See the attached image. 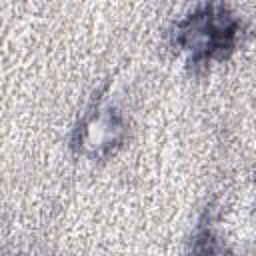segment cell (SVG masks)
<instances>
[{
  "label": "cell",
  "mask_w": 256,
  "mask_h": 256,
  "mask_svg": "<svg viewBox=\"0 0 256 256\" xmlns=\"http://www.w3.org/2000/svg\"><path fill=\"white\" fill-rule=\"evenodd\" d=\"M128 120L124 112L106 96L94 98L88 110L82 114L80 122L72 134V148L78 156L90 160H106L126 142Z\"/></svg>",
  "instance_id": "cell-2"
},
{
  "label": "cell",
  "mask_w": 256,
  "mask_h": 256,
  "mask_svg": "<svg viewBox=\"0 0 256 256\" xmlns=\"http://www.w3.org/2000/svg\"><path fill=\"white\" fill-rule=\"evenodd\" d=\"M188 256H226V252L214 238L212 230L208 226H200Z\"/></svg>",
  "instance_id": "cell-3"
},
{
  "label": "cell",
  "mask_w": 256,
  "mask_h": 256,
  "mask_svg": "<svg viewBox=\"0 0 256 256\" xmlns=\"http://www.w3.org/2000/svg\"><path fill=\"white\" fill-rule=\"evenodd\" d=\"M242 22L224 4H202L182 16L172 28V46L194 68L226 60L240 38Z\"/></svg>",
  "instance_id": "cell-1"
}]
</instances>
